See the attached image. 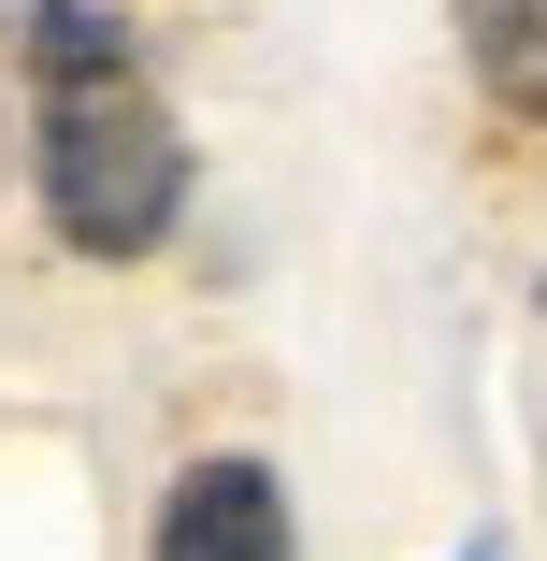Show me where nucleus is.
<instances>
[{"mask_svg":"<svg viewBox=\"0 0 547 561\" xmlns=\"http://www.w3.org/2000/svg\"><path fill=\"white\" fill-rule=\"evenodd\" d=\"M476 561H490V547H476Z\"/></svg>","mask_w":547,"mask_h":561,"instance_id":"obj_4","label":"nucleus"},{"mask_svg":"<svg viewBox=\"0 0 547 561\" xmlns=\"http://www.w3.org/2000/svg\"><path fill=\"white\" fill-rule=\"evenodd\" d=\"M461 15V58H476V87L504 101L518 130H547V0H447Z\"/></svg>","mask_w":547,"mask_h":561,"instance_id":"obj_3","label":"nucleus"},{"mask_svg":"<svg viewBox=\"0 0 547 561\" xmlns=\"http://www.w3.org/2000/svg\"><path fill=\"white\" fill-rule=\"evenodd\" d=\"M145 561H288V490L274 461H246V446H216V461H187L159 490V547Z\"/></svg>","mask_w":547,"mask_h":561,"instance_id":"obj_2","label":"nucleus"},{"mask_svg":"<svg viewBox=\"0 0 547 561\" xmlns=\"http://www.w3.org/2000/svg\"><path fill=\"white\" fill-rule=\"evenodd\" d=\"M30 187H44V231L72 260H145L187 216V130L159 116V87L130 58L44 72V101H30Z\"/></svg>","mask_w":547,"mask_h":561,"instance_id":"obj_1","label":"nucleus"}]
</instances>
